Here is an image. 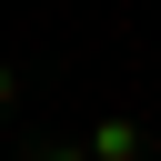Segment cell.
<instances>
[{
  "mask_svg": "<svg viewBox=\"0 0 161 161\" xmlns=\"http://www.w3.org/2000/svg\"><path fill=\"white\" fill-rule=\"evenodd\" d=\"M80 161H141V121H131V111H111V121L80 141Z\"/></svg>",
  "mask_w": 161,
  "mask_h": 161,
  "instance_id": "6da1fadb",
  "label": "cell"
},
{
  "mask_svg": "<svg viewBox=\"0 0 161 161\" xmlns=\"http://www.w3.org/2000/svg\"><path fill=\"white\" fill-rule=\"evenodd\" d=\"M10 101H20V70H10V60H0V111H10Z\"/></svg>",
  "mask_w": 161,
  "mask_h": 161,
  "instance_id": "7a4b0ae2",
  "label": "cell"
},
{
  "mask_svg": "<svg viewBox=\"0 0 161 161\" xmlns=\"http://www.w3.org/2000/svg\"><path fill=\"white\" fill-rule=\"evenodd\" d=\"M30 161H80V141H50V151H30Z\"/></svg>",
  "mask_w": 161,
  "mask_h": 161,
  "instance_id": "3957f363",
  "label": "cell"
}]
</instances>
